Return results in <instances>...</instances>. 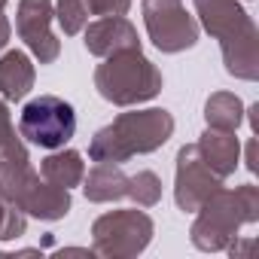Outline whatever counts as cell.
Returning <instances> with one entry per match:
<instances>
[{"instance_id":"cell-1","label":"cell","mask_w":259,"mask_h":259,"mask_svg":"<svg viewBox=\"0 0 259 259\" xmlns=\"http://www.w3.org/2000/svg\"><path fill=\"white\" fill-rule=\"evenodd\" d=\"M73 132H76L73 107L55 95L34 98L22 110V135L43 150H55V147L67 144L73 138Z\"/></svg>"}]
</instances>
